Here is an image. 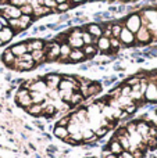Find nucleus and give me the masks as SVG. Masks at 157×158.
Here are the masks:
<instances>
[{
    "label": "nucleus",
    "mask_w": 157,
    "mask_h": 158,
    "mask_svg": "<svg viewBox=\"0 0 157 158\" xmlns=\"http://www.w3.org/2000/svg\"><path fill=\"white\" fill-rule=\"evenodd\" d=\"M124 27L128 28L131 32L136 33L139 31V28L142 27V17H141V14H138V13L129 14V15L125 18V21H124Z\"/></svg>",
    "instance_id": "f257e3e1"
},
{
    "label": "nucleus",
    "mask_w": 157,
    "mask_h": 158,
    "mask_svg": "<svg viewBox=\"0 0 157 158\" xmlns=\"http://www.w3.org/2000/svg\"><path fill=\"white\" fill-rule=\"evenodd\" d=\"M152 40H153L152 32L147 29V27L142 25L138 32L135 33V43L136 44H149Z\"/></svg>",
    "instance_id": "f03ea898"
},
{
    "label": "nucleus",
    "mask_w": 157,
    "mask_h": 158,
    "mask_svg": "<svg viewBox=\"0 0 157 158\" xmlns=\"http://www.w3.org/2000/svg\"><path fill=\"white\" fill-rule=\"evenodd\" d=\"M118 39H120V42H121V44H124V46H132V44H135V33L131 32V31L125 27H122Z\"/></svg>",
    "instance_id": "7ed1b4c3"
},
{
    "label": "nucleus",
    "mask_w": 157,
    "mask_h": 158,
    "mask_svg": "<svg viewBox=\"0 0 157 158\" xmlns=\"http://www.w3.org/2000/svg\"><path fill=\"white\" fill-rule=\"evenodd\" d=\"M143 97L149 103H156L157 101V85L155 81L147 82V87L143 93Z\"/></svg>",
    "instance_id": "20e7f679"
},
{
    "label": "nucleus",
    "mask_w": 157,
    "mask_h": 158,
    "mask_svg": "<svg viewBox=\"0 0 157 158\" xmlns=\"http://www.w3.org/2000/svg\"><path fill=\"white\" fill-rule=\"evenodd\" d=\"M0 14H2V15H4L7 19H10V18H19V17H21V10H19V7H15V6L6 4L4 7L0 10Z\"/></svg>",
    "instance_id": "39448f33"
},
{
    "label": "nucleus",
    "mask_w": 157,
    "mask_h": 158,
    "mask_svg": "<svg viewBox=\"0 0 157 158\" xmlns=\"http://www.w3.org/2000/svg\"><path fill=\"white\" fill-rule=\"evenodd\" d=\"M27 43V49H28V53L33 52V50H43L45 47V40L43 39H29Z\"/></svg>",
    "instance_id": "423d86ee"
},
{
    "label": "nucleus",
    "mask_w": 157,
    "mask_h": 158,
    "mask_svg": "<svg viewBox=\"0 0 157 158\" xmlns=\"http://www.w3.org/2000/svg\"><path fill=\"white\" fill-rule=\"evenodd\" d=\"M14 35H15V32H14V29H11L10 27H3L2 29H0V40H2L3 43H8V42L14 38Z\"/></svg>",
    "instance_id": "0eeeda50"
},
{
    "label": "nucleus",
    "mask_w": 157,
    "mask_h": 158,
    "mask_svg": "<svg viewBox=\"0 0 157 158\" xmlns=\"http://www.w3.org/2000/svg\"><path fill=\"white\" fill-rule=\"evenodd\" d=\"M96 47L99 52L102 53H107L110 50V38H106V36H100L96 40Z\"/></svg>",
    "instance_id": "6e6552de"
},
{
    "label": "nucleus",
    "mask_w": 157,
    "mask_h": 158,
    "mask_svg": "<svg viewBox=\"0 0 157 158\" xmlns=\"http://www.w3.org/2000/svg\"><path fill=\"white\" fill-rule=\"evenodd\" d=\"M54 13V10H52V8L46 7V6H38V7L33 8V14L32 17H35L36 18H40V17H45V15H49V14Z\"/></svg>",
    "instance_id": "1a4fd4ad"
},
{
    "label": "nucleus",
    "mask_w": 157,
    "mask_h": 158,
    "mask_svg": "<svg viewBox=\"0 0 157 158\" xmlns=\"http://www.w3.org/2000/svg\"><path fill=\"white\" fill-rule=\"evenodd\" d=\"M85 31H88V32L96 39L100 38L103 33V28H102V25H99V24H88Z\"/></svg>",
    "instance_id": "9d476101"
},
{
    "label": "nucleus",
    "mask_w": 157,
    "mask_h": 158,
    "mask_svg": "<svg viewBox=\"0 0 157 158\" xmlns=\"http://www.w3.org/2000/svg\"><path fill=\"white\" fill-rule=\"evenodd\" d=\"M70 61H72V63H79V61H83L85 60V54H83L82 49H72L71 53H70L68 56Z\"/></svg>",
    "instance_id": "9b49d317"
},
{
    "label": "nucleus",
    "mask_w": 157,
    "mask_h": 158,
    "mask_svg": "<svg viewBox=\"0 0 157 158\" xmlns=\"http://www.w3.org/2000/svg\"><path fill=\"white\" fill-rule=\"evenodd\" d=\"M10 52L13 53L15 57H19V56H22L24 53H28V49H27V43L25 42H22V43H17L14 44V46L10 47Z\"/></svg>",
    "instance_id": "f8f14e48"
},
{
    "label": "nucleus",
    "mask_w": 157,
    "mask_h": 158,
    "mask_svg": "<svg viewBox=\"0 0 157 158\" xmlns=\"http://www.w3.org/2000/svg\"><path fill=\"white\" fill-rule=\"evenodd\" d=\"M71 50H72V47L70 46L67 42H63V43L60 44V57L58 58H61V61H68L70 58H68V56H70V53H71Z\"/></svg>",
    "instance_id": "ddd939ff"
},
{
    "label": "nucleus",
    "mask_w": 157,
    "mask_h": 158,
    "mask_svg": "<svg viewBox=\"0 0 157 158\" xmlns=\"http://www.w3.org/2000/svg\"><path fill=\"white\" fill-rule=\"evenodd\" d=\"M18 21H19V32H22V31L27 29V28L33 22V17L27 15V14H21V17L18 18Z\"/></svg>",
    "instance_id": "4468645a"
},
{
    "label": "nucleus",
    "mask_w": 157,
    "mask_h": 158,
    "mask_svg": "<svg viewBox=\"0 0 157 158\" xmlns=\"http://www.w3.org/2000/svg\"><path fill=\"white\" fill-rule=\"evenodd\" d=\"M61 78L58 75H47L46 77V86L47 89H57L58 83H60Z\"/></svg>",
    "instance_id": "2eb2a0df"
},
{
    "label": "nucleus",
    "mask_w": 157,
    "mask_h": 158,
    "mask_svg": "<svg viewBox=\"0 0 157 158\" xmlns=\"http://www.w3.org/2000/svg\"><path fill=\"white\" fill-rule=\"evenodd\" d=\"M102 90V86L99 83H89L88 87H86L85 93H83V97H89V96H93L97 94V93Z\"/></svg>",
    "instance_id": "dca6fc26"
},
{
    "label": "nucleus",
    "mask_w": 157,
    "mask_h": 158,
    "mask_svg": "<svg viewBox=\"0 0 157 158\" xmlns=\"http://www.w3.org/2000/svg\"><path fill=\"white\" fill-rule=\"evenodd\" d=\"M31 56H32V60L35 61V64H40L46 60L45 50H33V52H31Z\"/></svg>",
    "instance_id": "f3484780"
},
{
    "label": "nucleus",
    "mask_w": 157,
    "mask_h": 158,
    "mask_svg": "<svg viewBox=\"0 0 157 158\" xmlns=\"http://www.w3.org/2000/svg\"><path fill=\"white\" fill-rule=\"evenodd\" d=\"M82 52L86 58H92L96 56V53L99 52V50H97V47L95 46V44H85V46L82 47Z\"/></svg>",
    "instance_id": "a211bd4d"
},
{
    "label": "nucleus",
    "mask_w": 157,
    "mask_h": 158,
    "mask_svg": "<svg viewBox=\"0 0 157 158\" xmlns=\"http://www.w3.org/2000/svg\"><path fill=\"white\" fill-rule=\"evenodd\" d=\"M2 60L7 67H13V63H14V60H15V56L10 52V49H7L4 53H3Z\"/></svg>",
    "instance_id": "6ab92c4d"
},
{
    "label": "nucleus",
    "mask_w": 157,
    "mask_h": 158,
    "mask_svg": "<svg viewBox=\"0 0 157 158\" xmlns=\"http://www.w3.org/2000/svg\"><path fill=\"white\" fill-rule=\"evenodd\" d=\"M29 96H31V98H32L33 104H40L46 100V94L42 92H29Z\"/></svg>",
    "instance_id": "aec40b11"
},
{
    "label": "nucleus",
    "mask_w": 157,
    "mask_h": 158,
    "mask_svg": "<svg viewBox=\"0 0 157 158\" xmlns=\"http://www.w3.org/2000/svg\"><path fill=\"white\" fill-rule=\"evenodd\" d=\"M67 43L72 47V49H82L85 44H83L82 38H67Z\"/></svg>",
    "instance_id": "412c9836"
},
{
    "label": "nucleus",
    "mask_w": 157,
    "mask_h": 158,
    "mask_svg": "<svg viewBox=\"0 0 157 158\" xmlns=\"http://www.w3.org/2000/svg\"><path fill=\"white\" fill-rule=\"evenodd\" d=\"M108 150H110L111 154H120L124 151V148H122V146L120 144V142L117 139L111 140V143L108 144Z\"/></svg>",
    "instance_id": "4be33fe9"
},
{
    "label": "nucleus",
    "mask_w": 157,
    "mask_h": 158,
    "mask_svg": "<svg viewBox=\"0 0 157 158\" xmlns=\"http://www.w3.org/2000/svg\"><path fill=\"white\" fill-rule=\"evenodd\" d=\"M68 131H67V126H60V125H57L54 128V136L56 137H58V139H66L67 136H68Z\"/></svg>",
    "instance_id": "5701e85b"
},
{
    "label": "nucleus",
    "mask_w": 157,
    "mask_h": 158,
    "mask_svg": "<svg viewBox=\"0 0 157 158\" xmlns=\"http://www.w3.org/2000/svg\"><path fill=\"white\" fill-rule=\"evenodd\" d=\"M71 7H72V4H71L70 2H66V3H57V6H56V8H54V13H60V14L67 13V11H68Z\"/></svg>",
    "instance_id": "b1692460"
},
{
    "label": "nucleus",
    "mask_w": 157,
    "mask_h": 158,
    "mask_svg": "<svg viewBox=\"0 0 157 158\" xmlns=\"http://www.w3.org/2000/svg\"><path fill=\"white\" fill-rule=\"evenodd\" d=\"M27 110L31 115H40L42 112H43V107H42V104H31L29 107H27Z\"/></svg>",
    "instance_id": "393cba45"
},
{
    "label": "nucleus",
    "mask_w": 157,
    "mask_h": 158,
    "mask_svg": "<svg viewBox=\"0 0 157 158\" xmlns=\"http://www.w3.org/2000/svg\"><path fill=\"white\" fill-rule=\"evenodd\" d=\"M82 40H83V44H96V38H93V36L91 35V33L88 32V31L83 29L82 32Z\"/></svg>",
    "instance_id": "a878e982"
},
{
    "label": "nucleus",
    "mask_w": 157,
    "mask_h": 158,
    "mask_svg": "<svg viewBox=\"0 0 157 158\" xmlns=\"http://www.w3.org/2000/svg\"><path fill=\"white\" fill-rule=\"evenodd\" d=\"M121 46L122 44H121V42H120V39L118 38H113V36H111L110 38V50L111 52L116 53Z\"/></svg>",
    "instance_id": "bb28decb"
},
{
    "label": "nucleus",
    "mask_w": 157,
    "mask_h": 158,
    "mask_svg": "<svg viewBox=\"0 0 157 158\" xmlns=\"http://www.w3.org/2000/svg\"><path fill=\"white\" fill-rule=\"evenodd\" d=\"M122 27H124V25L120 24V22L111 24V36H113V38H118L120 32H121V29H122Z\"/></svg>",
    "instance_id": "cd10ccee"
},
{
    "label": "nucleus",
    "mask_w": 157,
    "mask_h": 158,
    "mask_svg": "<svg viewBox=\"0 0 157 158\" xmlns=\"http://www.w3.org/2000/svg\"><path fill=\"white\" fill-rule=\"evenodd\" d=\"M83 94H81V93H78V92H74L72 93V96H71V98H70V103L71 104H78V103H81V101H83Z\"/></svg>",
    "instance_id": "c85d7f7f"
},
{
    "label": "nucleus",
    "mask_w": 157,
    "mask_h": 158,
    "mask_svg": "<svg viewBox=\"0 0 157 158\" xmlns=\"http://www.w3.org/2000/svg\"><path fill=\"white\" fill-rule=\"evenodd\" d=\"M19 10H21V14H27V15H32L33 14V7L29 3H25L24 6H21Z\"/></svg>",
    "instance_id": "c756f323"
},
{
    "label": "nucleus",
    "mask_w": 157,
    "mask_h": 158,
    "mask_svg": "<svg viewBox=\"0 0 157 158\" xmlns=\"http://www.w3.org/2000/svg\"><path fill=\"white\" fill-rule=\"evenodd\" d=\"M93 132H95V135H96L97 137H103L108 132V129H107V126H103V128L100 126L99 129H96V131H93Z\"/></svg>",
    "instance_id": "7c9ffc66"
},
{
    "label": "nucleus",
    "mask_w": 157,
    "mask_h": 158,
    "mask_svg": "<svg viewBox=\"0 0 157 158\" xmlns=\"http://www.w3.org/2000/svg\"><path fill=\"white\" fill-rule=\"evenodd\" d=\"M42 6H46V7L54 10L56 6H57V2H56V0H43V4H42Z\"/></svg>",
    "instance_id": "2f4dec72"
},
{
    "label": "nucleus",
    "mask_w": 157,
    "mask_h": 158,
    "mask_svg": "<svg viewBox=\"0 0 157 158\" xmlns=\"http://www.w3.org/2000/svg\"><path fill=\"white\" fill-rule=\"evenodd\" d=\"M129 96H131V86L125 85L121 89V97H129Z\"/></svg>",
    "instance_id": "473e14b6"
},
{
    "label": "nucleus",
    "mask_w": 157,
    "mask_h": 158,
    "mask_svg": "<svg viewBox=\"0 0 157 158\" xmlns=\"http://www.w3.org/2000/svg\"><path fill=\"white\" fill-rule=\"evenodd\" d=\"M8 4L11 6H15V7H21V6H24L25 3H27V0H7Z\"/></svg>",
    "instance_id": "72a5a7b5"
},
{
    "label": "nucleus",
    "mask_w": 157,
    "mask_h": 158,
    "mask_svg": "<svg viewBox=\"0 0 157 158\" xmlns=\"http://www.w3.org/2000/svg\"><path fill=\"white\" fill-rule=\"evenodd\" d=\"M149 136H152V137H157V125H150V129H149Z\"/></svg>",
    "instance_id": "f704fd0d"
},
{
    "label": "nucleus",
    "mask_w": 157,
    "mask_h": 158,
    "mask_svg": "<svg viewBox=\"0 0 157 158\" xmlns=\"http://www.w3.org/2000/svg\"><path fill=\"white\" fill-rule=\"evenodd\" d=\"M117 157H118V158H134L132 154H131L129 151H127V150H124L122 153H120Z\"/></svg>",
    "instance_id": "c9c22d12"
},
{
    "label": "nucleus",
    "mask_w": 157,
    "mask_h": 158,
    "mask_svg": "<svg viewBox=\"0 0 157 158\" xmlns=\"http://www.w3.org/2000/svg\"><path fill=\"white\" fill-rule=\"evenodd\" d=\"M141 82V78H138V77H135V78H131L129 81L127 82V85L128 86H134V85H136V83H139Z\"/></svg>",
    "instance_id": "e433bc0d"
},
{
    "label": "nucleus",
    "mask_w": 157,
    "mask_h": 158,
    "mask_svg": "<svg viewBox=\"0 0 157 158\" xmlns=\"http://www.w3.org/2000/svg\"><path fill=\"white\" fill-rule=\"evenodd\" d=\"M19 58H21L22 61H33V60H32V56H31V53H24L22 56H19Z\"/></svg>",
    "instance_id": "4c0bfd02"
},
{
    "label": "nucleus",
    "mask_w": 157,
    "mask_h": 158,
    "mask_svg": "<svg viewBox=\"0 0 157 158\" xmlns=\"http://www.w3.org/2000/svg\"><path fill=\"white\" fill-rule=\"evenodd\" d=\"M0 24H2V27H8V19L2 14H0Z\"/></svg>",
    "instance_id": "58836bf2"
},
{
    "label": "nucleus",
    "mask_w": 157,
    "mask_h": 158,
    "mask_svg": "<svg viewBox=\"0 0 157 158\" xmlns=\"http://www.w3.org/2000/svg\"><path fill=\"white\" fill-rule=\"evenodd\" d=\"M86 0H70V3H71L72 6H75V4H82V3H85Z\"/></svg>",
    "instance_id": "ea45409f"
},
{
    "label": "nucleus",
    "mask_w": 157,
    "mask_h": 158,
    "mask_svg": "<svg viewBox=\"0 0 157 158\" xmlns=\"http://www.w3.org/2000/svg\"><path fill=\"white\" fill-rule=\"evenodd\" d=\"M103 158H118V157H117L116 154H111V153H110V154H107V156H104Z\"/></svg>",
    "instance_id": "a19ab883"
},
{
    "label": "nucleus",
    "mask_w": 157,
    "mask_h": 158,
    "mask_svg": "<svg viewBox=\"0 0 157 158\" xmlns=\"http://www.w3.org/2000/svg\"><path fill=\"white\" fill-rule=\"evenodd\" d=\"M57 3H66V2H70V0H56Z\"/></svg>",
    "instance_id": "79ce46f5"
},
{
    "label": "nucleus",
    "mask_w": 157,
    "mask_h": 158,
    "mask_svg": "<svg viewBox=\"0 0 157 158\" xmlns=\"http://www.w3.org/2000/svg\"><path fill=\"white\" fill-rule=\"evenodd\" d=\"M3 44H4V43H3V42H2V40H0V47H2V46H3Z\"/></svg>",
    "instance_id": "37998d69"
},
{
    "label": "nucleus",
    "mask_w": 157,
    "mask_h": 158,
    "mask_svg": "<svg viewBox=\"0 0 157 158\" xmlns=\"http://www.w3.org/2000/svg\"><path fill=\"white\" fill-rule=\"evenodd\" d=\"M91 2H99V0H91Z\"/></svg>",
    "instance_id": "c03bdc74"
},
{
    "label": "nucleus",
    "mask_w": 157,
    "mask_h": 158,
    "mask_svg": "<svg viewBox=\"0 0 157 158\" xmlns=\"http://www.w3.org/2000/svg\"><path fill=\"white\" fill-rule=\"evenodd\" d=\"M2 28H3V27H2V24H0V29H2Z\"/></svg>",
    "instance_id": "a18cd8bd"
},
{
    "label": "nucleus",
    "mask_w": 157,
    "mask_h": 158,
    "mask_svg": "<svg viewBox=\"0 0 157 158\" xmlns=\"http://www.w3.org/2000/svg\"><path fill=\"white\" fill-rule=\"evenodd\" d=\"M155 82H156V85H157V81H155Z\"/></svg>",
    "instance_id": "49530a36"
}]
</instances>
